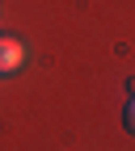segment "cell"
I'll return each mask as SVG.
<instances>
[{"mask_svg":"<svg viewBox=\"0 0 135 151\" xmlns=\"http://www.w3.org/2000/svg\"><path fill=\"white\" fill-rule=\"evenodd\" d=\"M21 63V42H13V38H0V71H13Z\"/></svg>","mask_w":135,"mask_h":151,"instance_id":"obj_1","label":"cell"},{"mask_svg":"<svg viewBox=\"0 0 135 151\" xmlns=\"http://www.w3.org/2000/svg\"><path fill=\"white\" fill-rule=\"evenodd\" d=\"M123 126L135 134V97H131V101H127V109H123Z\"/></svg>","mask_w":135,"mask_h":151,"instance_id":"obj_2","label":"cell"},{"mask_svg":"<svg viewBox=\"0 0 135 151\" xmlns=\"http://www.w3.org/2000/svg\"><path fill=\"white\" fill-rule=\"evenodd\" d=\"M127 92H131V97H135V76H131V80H127Z\"/></svg>","mask_w":135,"mask_h":151,"instance_id":"obj_3","label":"cell"}]
</instances>
